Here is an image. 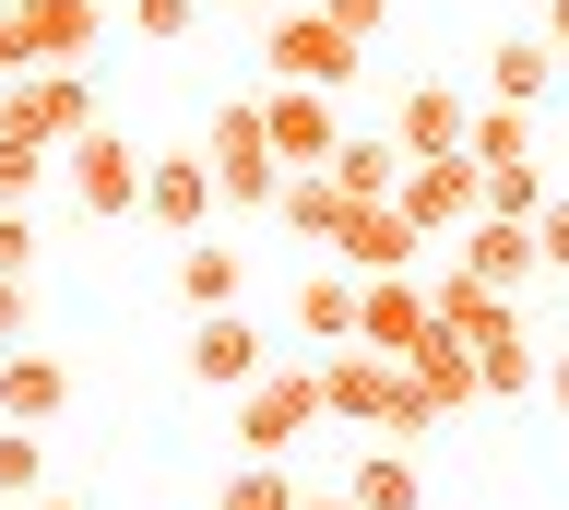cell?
<instances>
[{
  "label": "cell",
  "mask_w": 569,
  "mask_h": 510,
  "mask_svg": "<svg viewBox=\"0 0 569 510\" xmlns=\"http://www.w3.org/2000/svg\"><path fill=\"white\" fill-rule=\"evenodd\" d=\"M320 167H332V190H345V202H391V179H403V143H391V131H345Z\"/></svg>",
  "instance_id": "21"
},
{
  "label": "cell",
  "mask_w": 569,
  "mask_h": 510,
  "mask_svg": "<svg viewBox=\"0 0 569 510\" xmlns=\"http://www.w3.org/2000/svg\"><path fill=\"white\" fill-rule=\"evenodd\" d=\"M462 154H475V167H510V154H533V108H475V131H462Z\"/></svg>",
  "instance_id": "28"
},
{
  "label": "cell",
  "mask_w": 569,
  "mask_h": 510,
  "mask_svg": "<svg viewBox=\"0 0 569 510\" xmlns=\"http://www.w3.org/2000/svg\"><path fill=\"white\" fill-rule=\"evenodd\" d=\"M297 510H356V499H345V487H332V499H320V487H309V499H297Z\"/></svg>",
  "instance_id": "39"
},
{
  "label": "cell",
  "mask_w": 569,
  "mask_h": 510,
  "mask_svg": "<svg viewBox=\"0 0 569 510\" xmlns=\"http://www.w3.org/2000/svg\"><path fill=\"white\" fill-rule=\"evenodd\" d=\"M320 428V357H261L238 380V451H297Z\"/></svg>",
  "instance_id": "3"
},
{
  "label": "cell",
  "mask_w": 569,
  "mask_h": 510,
  "mask_svg": "<svg viewBox=\"0 0 569 510\" xmlns=\"http://www.w3.org/2000/svg\"><path fill=\"white\" fill-rule=\"evenodd\" d=\"M213 214H226V202H213V167H202V154H142V226L202 238Z\"/></svg>",
  "instance_id": "8"
},
{
  "label": "cell",
  "mask_w": 569,
  "mask_h": 510,
  "mask_svg": "<svg viewBox=\"0 0 569 510\" xmlns=\"http://www.w3.org/2000/svg\"><path fill=\"white\" fill-rule=\"evenodd\" d=\"M309 487H297V463L284 451H238V474L213 487V510H297Z\"/></svg>",
  "instance_id": "24"
},
{
  "label": "cell",
  "mask_w": 569,
  "mask_h": 510,
  "mask_svg": "<svg viewBox=\"0 0 569 510\" xmlns=\"http://www.w3.org/2000/svg\"><path fill=\"white\" fill-rule=\"evenodd\" d=\"M202 167H213V202L226 214H273L284 167H273V131H261V96H226L202 119Z\"/></svg>",
  "instance_id": "2"
},
{
  "label": "cell",
  "mask_w": 569,
  "mask_h": 510,
  "mask_svg": "<svg viewBox=\"0 0 569 510\" xmlns=\"http://www.w3.org/2000/svg\"><path fill=\"white\" fill-rule=\"evenodd\" d=\"M24 321H36V297H24V273H0V344H24Z\"/></svg>",
  "instance_id": "35"
},
{
  "label": "cell",
  "mask_w": 569,
  "mask_h": 510,
  "mask_svg": "<svg viewBox=\"0 0 569 510\" xmlns=\"http://www.w3.org/2000/svg\"><path fill=\"white\" fill-rule=\"evenodd\" d=\"M36 487H48V451H36V428L0 416V499H36Z\"/></svg>",
  "instance_id": "30"
},
{
  "label": "cell",
  "mask_w": 569,
  "mask_h": 510,
  "mask_svg": "<svg viewBox=\"0 0 569 510\" xmlns=\"http://www.w3.org/2000/svg\"><path fill=\"white\" fill-rule=\"evenodd\" d=\"M427 309H439V332H462V344H498V332H522V309H510L487 273H462V261L427 286Z\"/></svg>",
  "instance_id": "15"
},
{
  "label": "cell",
  "mask_w": 569,
  "mask_h": 510,
  "mask_svg": "<svg viewBox=\"0 0 569 510\" xmlns=\"http://www.w3.org/2000/svg\"><path fill=\"white\" fill-rule=\"evenodd\" d=\"M533 261H546V273H569V190H546V202H533Z\"/></svg>",
  "instance_id": "32"
},
{
  "label": "cell",
  "mask_w": 569,
  "mask_h": 510,
  "mask_svg": "<svg viewBox=\"0 0 569 510\" xmlns=\"http://www.w3.org/2000/svg\"><path fill=\"white\" fill-rule=\"evenodd\" d=\"M427 286L416 273H356V344H380V357H403V344H427Z\"/></svg>",
  "instance_id": "10"
},
{
  "label": "cell",
  "mask_w": 569,
  "mask_h": 510,
  "mask_svg": "<svg viewBox=\"0 0 569 510\" xmlns=\"http://www.w3.org/2000/svg\"><path fill=\"white\" fill-rule=\"evenodd\" d=\"M546 403H558V416H569V344H558V357H546Z\"/></svg>",
  "instance_id": "37"
},
{
  "label": "cell",
  "mask_w": 569,
  "mask_h": 510,
  "mask_svg": "<svg viewBox=\"0 0 569 510\" xmlns=\"http://www.w3.org/2000/svg\"><path fill=\"white\" fill-rule=\"evenodd\" d=\"M0 131H36L48 154L83 143V131H96V72H83V60H36V72H12V83H0Z\"/></svg>",
  "instance_id": "5"
},
{
  "label": "cell",
  "mask_w": 569,
  "mask_h": 510,
  "mask_svg": "<svg viewBox=\"0 0 569 510\" xmlns=\"http://www.w3.org/2000/svg\"><path fill=\"white\" fill-rule=\"evenodd\" d=\"M546 167H533V154H510V167H475V214H510V226H533V202H546Z\"/></svg>",
  "instance_id": "25"
},
{
  "label": "cell",
  "mask_w": 569,
  "mask_h": 510,
  "mask_svg": "<svg viewBox=\"0 0 569 510\" xmlns=\"http://www.w3.org/2000/svg\"><path fill=\"white\" fill-rule=\"evenodd\" d=\"M475 392H487V403L546 392V344H533V332H498V344H475Z\"/></svg>",
  "instance_id": "23"
},
{
  "label": "cell",
  "mask_w": 569,
  "mask_h": 510,
  "mask_svg": "<svg viewBox=\"0 0 569 510\" xmlns=\"http://www.w3.org/2000/svg\"><path fill=\"white\" fill-rule=\"evenodd\" d=\"M462 273H487L498 297H522L533 273H546V261H533V226H510V214H475V226H462Z\"/></svg>",
  "instance_id": "17"
},
{
  "label": "cell",
  "mask_w": 569,
  "mask_h": 510,
  "mask_svg": "<svg viewBox=\"0 0 569 510\" xmlns=\"http://www.w3.org/2000/svg\"><path fill=\"white\" fill-rule=\"evenodd\" d=\"M60 167H71V202H83V214L96 226H119V214H142V154L119 143V131H83V143H60Z\"/></svg>",
  "instance_id": "6"
},
{
  "label": "cell",
  "mask_w": 569,
  "mask_h": 510,
  "mask_svg": "<svg viewBox=\"0 0 569 510\" xmlns=\"http://www.w3.org/2000/svg\"><path fill=\"white\" fill-rule=\"evenodd\" d=\"M391 202L416 214V238H462L475 226V154H403Z\"/></svg>",
  "instance_id": "7"
},
{
  "label": "cell",
  "mask_w": 569,
  "mask_h": 510,
  "mask_svg": "<svg viewBox=\"0 0 569 510\" xmlns=\"http://www.w3.org/2000/svg\"><path fill=\"white\" fill-rule=\"evenodd\" d=\"M190 24H202V0H131V37L142 48H178Z\"/></svg>",
  "instance_id": "31"
},
{
  "label": "cell",
  "mask_w": 569,
  "mask_h": 510,
  "mask_svg": "<svg viewBox=\"0 0 569 510\" xmlns=\"http://www.w3.org/2000/svg\"><path fill=\"white\" fill-rule=\"evenodd\" d=\"M12 24H24V48H36V60H96L107 0H12Z\"/></svg>",
  "instance_id": "16"
},
{
  "label": "cell",
  "mask_w": 569,
  "mask_h": 510,
  "mask_svg": "<svg viewBox=\"0 0 569 510\" xmlns=\"http://www.w3.org/2000/svg\"><path fill=\"white\" fill-rule=\"evenodd\" d=\"M12 72H36V48H24V24H12V0H0V83Z\"/></svg>",
  "instance_id": "36"
},
{
  "label": "cell",
  "mask_w": 569,
  "mask_h": 510,
  "mask_svg": "<svg viewBox=\"0 0 569 510\" xmlns=\"http://www.w3.org/2000/svg\"><path fill=\"white\" fill-rule=\"evenodd\" d=\"M226 12H284V0H226Z\"/></svg>",
  "instance_id": "40"
},
{
  "label": "cell",
  "mask_w": 569,
  "mask_h": 510,
  "mask_svg": "<svg viewBox=\"0 0 569 510\" xmlns=\"http://www.w3.org/2000/svg\"><path fill=\"white\" fill-rule=\"evenodd\" d=\"M36 510H83V499H36Z\"/></svg>",
  "instance_id": "41"
},
{
  "label": "cell",
  "mask_w": 569,
  "mask_h": 510,
  "mask_svg": "<svg viewBox=\"0 0 569 510\" xmlns=\"http://www.w3.org/2000/svg\"><path fill=\"white\" fill-rule=\"evenodd\" d=\"M273 214L297 226V238H320V250H332V238H345V190H332V167H284V190H273Z\"/></svg>",
  "instance_id": "22"
},
{
  "label": "cell",
  "mask_w": 569,
  "mask_h": 510,
  "mask_svg": "<svg viewBox=\"0 0 569 510\" xmlns=\"http://www.w3.org/2000/svg\"><path fill=\"white\" fill-rule=\"evenodd\" d=\"M261 131H273V167H320V154L345 143V108L320 83H273L261 96Z\"/></svg>",
  "instance_id": "9"
},
{
  "label": "cell",
  "mask_w": 569,
  "mask_h": 510,
  "mask_svg": "<svg viewBox=\"0 0 569 510\" xmlns=\"http://www.w3.org/2000/svg\"><path fill=\"white\" fill-rule=\"evenodd\" d=\"M0 273H36V226H24V202H0Z\"/></svg>",
  "instance_id": "34"
},
{
  "label": "cell",
  "mask_w": 569,
  "mask_h": 510,
  "mask_svg": "<svg viewBox=\"0 0 569 510\" xmlns=\"http://www.w3.org/2000/svg\"><path fill=\"white\" fill-rule=\"evenodd\" d=\"M320 416L380 428V439H427V428H439V403L416 392V368L380 357V344H320Z\"/></svg>",
  "instance_id": "1"
},
{
  "label": "cell",
  "mask_w": 569,
  "mask_h": 510,
  "mask_svg": "<svg viewBox=\"0 0 569 510\" xmlns=\"http://www.w3.org/2000/svg\"><path fill=\"white\" fill-rule=\"evenodd\" d=\"M273 37H261V60H273V83H320V96H345L356 72H368V48L320 12V0H284V12H261Z\"/></svg>",
  "instance_id": "4"
},
{
  "label": "cell",
  "mask_w": 569,
  "mask_h": 510,
  "mask_svg": "<svg viewBox=\"0 0 569 510\" xmlns=\"http://www.w3.org/2000/svg\"><path fill=\"white\" fill-rule=\"evenodd\" d=\"M297 332L309 344H356V273H309L297 286Z\"/></svg>",
  "instance_id": "27"
},
{
  "label": "cell",
  "mask_w": 569,
  "mask_h": 510,
  "mask_svg": "<svg viewBox=\"0 0 569 510\" xmlns=\"http://www.w3.org/2000/svg\"><path fill=\"white\" fill-rule=\"evenodd\" d=\"M48 167H60V154L36 143V131H0V202H36V190H48Z\"/></svg>",
  "instance_id": "29"
},
{
  "label": "cell",
  "mask_w": 569,
  "mask_h": 510,
  "mask_svg": "<svg viewBox=\"0 0 569 510\" xmlns=\"http://www.w3.org/2000/svg\"><path fill=\"white\" fill-rule=\"evenodd\" d=\"M249 297V261L238 250H213V238H178V309L202 321V309H238Z\"/></svg>",
  "instance_id": "19"
},
{
  "label": "cell",
  "mask_w": 569,
  "mask_h": 510,
  "mask_svg": "<svg viewBox=\"0 0 569 510\" xmlns=\"http://www.w3.org/2000/svg\"><path fill=\"white\" fill-rule=\"evenodd\" d=\"M320 12H332L356 48H380V24H391V0H320Z\"/></svg>",
  "instance_id": "33"
},
{
  "label": "cell",
  "mask_w": 569,
  "mask_h": 510,
  "mask_svg": "<svg viewBox=\"0 0 569 510\" xmlns=\"http://www.w3.org/2000/svg\"><path fill=\"white\" fill-rule=\"evenodd\" d=\"M546 48H558V60H569V0H546Z\"/></svg>",
  "instance_id": "38"
},
{
  "label": "cell",
  "mask_w": 569,
  "mask_h": 510,
  "mask_svg": "<svg viewBox=\"0 0 569 510\" xmlns=\"http://www.w3.org/2000/svg\"><path fill=\"white\" fill-rule=\"evenodd\" d=\"M487 96L498 108H546V96H558V48L546 37H498L487 48Z\"/></svg>",
  "instance_id": "18"
},
{
  "label": "cell",
  "mask_w": 569,
  "mask_h": 510,
  "mask_svg": "<svg viewBox=\"0 0 569 510\" xmlns=\"http://www.w3.org/2000/svg\"><path fill=\"white\" fill-rule=\"evenodd\" d=\"M261 357H273V332L249 321V309H202V321H190V380H202V392H238Z\"/></svg>",
  "instance_id": "11"
},
{
  "label": "cell",
  "mask_w": 569,
  "mask_h": 510,
  "mask_svg": "<svg viewBox=\"0 0 569 510\" xmlns=\"http://www.w3.org/2000/svg\"><path fill=\"white\" fill-rule=\"evenodd\" d=\"M462 131H475V96H462V83H416V96L391 108V143L403 154H462Z\"/></svg>",
  "instance_id": "14"
},
{
  "label": "cell",
  "mask_w": 569,
  "mask_h": 510,
  "mask_svg": "<svg viewBox=\"0 0 569 510\" xmlns=\"http://www.w3.org/2000/svg\"><path fill=\"white\" fill-rule=\"evenodd\" d=\"M345 499H356V510H427V474L403 463V451H368V463L345 474Z\"/></svg>",
  "instance_id": "26"
},
{
  "label": "cell",
  "mask_w": 569,
  "mask_h": 510,
  "mask_svg": "<svg viewBox=\"0 0 569 510\" xmlns=\"http://www.w3.org/2000/svg\"><path fill=\"white\" fill-rule=\"evenodd\" d=\"M332 250H345V273H416L427 238H416V214H403V202H356Z\"/></svg>",
  "instance_id": "12"
},
{
  "label": "cell",
  "mask_w": 569,
  "mask_h": 510,
  "mask_svg": "<svg viewBox=\"0 0 569 510\" xmlns=\"http://www.w3.org/2000/svg\"><path fill=\"white\" fill-rule=\"evenodd\" d=\"M403 368H416V392L439 403V416H451V403H487V392H475V344L439 332V321H427V344H403Z\"/></svg>",
  "instance_id": "20"
},
{
  "label": "cell",
  "mask_w": 569,
  "mask_h": 510,
  "mask_svg": "<svg viewBox=\"0 0 569 510\" xmlns=\"http://www.w3.org/2000/svg\"><path fill=\"white\" fill-rule=\"evenodd\" d=\"M60 403H71V368L48 357V344H0V416H12V428H48Z\"/></svg>",
  "instance_id": "13"
}]
</instances>
